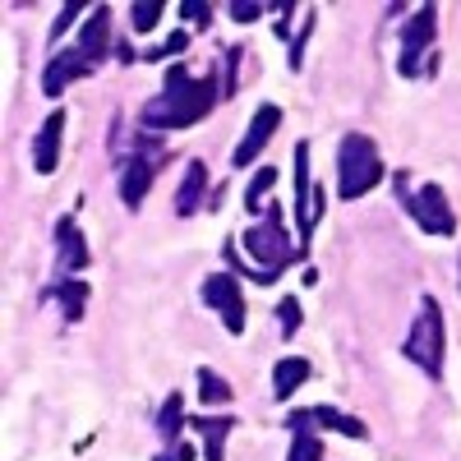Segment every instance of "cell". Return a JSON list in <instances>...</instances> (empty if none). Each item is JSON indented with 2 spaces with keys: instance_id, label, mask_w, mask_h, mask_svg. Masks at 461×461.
Returning a JSON list of instances; mask_svg holds the SVG:
<instances>
[{
  "instance_id": "ffe728a7",
  "label": "cell",
  "mask_w": 461,
  "mask_h": 461,
  "mask_svg": "<svg viewBox=\"0 0 461 461\" xmlns=\"http://www.w3.org/2000/svg\"><path fill=\"white\" fill-rule=\"evenodd\" d=\"M310 411H314V425H323V429H337L346 438H369V425L360 415H346L337 406H310Z\"/></svg>"
},
{
  "instance_id": "5bb4252c",
  "label": "cell",
  "mask_w": 461,
  "mask_h": 461,
  "mask_svg": "<svg viewBox=\"0 0 461 461\" xmlns=\"http://www.w3.org/2000/svg\"><path fill=\"white\" fill-rule=\"evenodd\" d=\"M286 429H291V452L286 461H328L323 456V438H319V425H314V411L300 406L286 415Z\"/></svg>"
},
{
  "instance_id": "d6986e66",
  "label": "cell",
  "mask_w": 461,
  "mask_h": 461,
  "mask_svg": "<svg viewBox=\"0 0 461 461\" xmlns=\"http://www.w3.org/2000/svg\"><path fill=\"white\" fill-rule=\"evenodd\" d=\"M310 378H314V365L304 360V356H282V360L273 365V397H277V402H291L295 388H304Z\"/></svg>"
},
{
  "instance_id": "4dcf8cb0",
  "label": "cell",
  "mask_w": 461,
  "mask_h": 461,
  "mask_svg": "<svg viewBox=\"0 0 461 461\" xmlns=\"http://www.w3.org/2000/svg\"><path fill=\"white\" fill-rule=\"evenodd\" d=\"M263 10L267 5H258V0H236V5H230V19H236V23H254V19H263Z\"/></svg>"
},
{
  "instance_id": "277c9868",
  "label": "cell",
  "mask_w": 461,
  "mask_h": 461,
  "mask_svg": "<svg viewBox=\"0 0 461 461\" xmlns=\"http://www.w3.org/2000/svg\"><path fill=\"white\" fill-rule=\"evenodd\" d=\"M402 356L415 365V369H425V378H443V356H447V328H443V310H438V300L434 295H420V310L411 319V332L402 341Z\"/></svg>"
},
{
  "instance_id": "9a60e30c",
  "label": "cell",
  "mask_w": 461,
  "mask_h": 461,
  "mask_svg": "<svg viewBox=\"0 0 461 461\" xmlns=\"http://www.w3.org/2000/svg\"><path fill=\"white\" fill-rule=\"evenodd\" d=\"M208 162L203 158H194L185 167V176H180V189H176V217H194L199 208H208L203 199H208Z\"/></svg>"
},
{
  "instance_id": "52a82bcc",
  "label": "cell",
  "mask_w": 461,
  "mask_h": 461,
  "mask_svg": "<svg viewBox=\"0 0 461 461\" xmlns=\"http://www.w3.org/2000/svg\"><path fill=\"white\" fill-rule=\"evenodd\" d=\"M434 37H438V5L411 10V19H406L402 32H397V47H402L397 69H402V79H420V74H429L425 56L434 51Z\"/></svg>"
},
{
  "instance_id": "f1b7e54d",
  "label": "cell",
  "mask_w": 461,
  "mask_h": 461,
  "mask_svg": "<svg viewBox=\"0 0 461 461\" xmlns=\"http://www.w3.org/2000/svg\"><path fill=\"white\" fill-rule=\"evenodd\" d=\"M180 19H189L194 28H208L212 23V5L208 0H180Z\"/></svg>"
},
{
  "instance_id": "7402d4cb",
  "label": "cell",
  "mask_w": 461,
  "mask_h": 461,
  "mask_svg": "<svg viewBox=\"0 0 461 461\" xmlns=\"http://www.w3.org/2000/svg\"><path fill=\"white\" fill-rule=\"evenodd\" d=\"M230 397H236V388H230V383L217 374V369H199V402L203 406H230Z\"/></svg>"
},
{
  "instance_id": "3957f363",
  "label": "cell",
  "mask_w": 461,
  "mask_h": 461,
  "mask_svg": "<svg viewBox=\"0 0 461 461\" xmlns=\"http://www.w3.org/2000/svg\"><path fill=\"white\" fill-rule=\"evenodd\" d=\"M388 180V167H383V152L369 134L351 130L341 143H337V194L351 203V199H365L369 189H378Z\"/></svg>"
},
{
  "instance_id": "7c38bea8",
  "label": "cell",
  "mask_w": 461,
  "mask_h": 461,
  "mask_svg": "<svg viewBox=\"0 0 461 461\" xmlns=\"http://www.w3.org/2000/svg\"><path fill=\"white\" fill-rule=\"evenodd\" d=\"M97 65L88 60V56H79V47H65V51H56L51 60H47V69H42V93L56 102L69 84H79V79H88Z\"/></svg>"
},
{
  "instance_id": "f546056e",
  "label": "cell",
  "mask_w": 461,
  "mask_h": 461,
  "mask_svg": "<svg viewBox=\"0 0 461 461\" xmlns=\"http://www.w3.org/2000/svg\"><path fill=\"white\" fill-rule=\"evenodd\" d=\"M84 10H88V5H79V0H74V5H65V10L51 19V47H56V37H65V32L74 28V19H79Z\"/></svg>"
},
{
  "instance_id": "4316f807",
  "label": "cell",
  "mask_w": 461,
  "mask_h": 461,
  "mask_svg": "<svg viewBox=\"0 0 461 461\" xmlns=\"http://www.w3.org/2000/svg\"><path fill=\"white\" fill-rule=\"evenodd\" d=\"M277 328H282L286 341L300 332V300H295V295H282V304H277Z\"/></svg>"
},
{
  "instance_id": "484cf974",
  "label": "cell",
  "mask_w": 461,
  "mask_h": 461,
  "mask_svg": "<svg viewBox=\"0 0 461 461\" xmlns=\"http://www.w3.org/2000/svg\"><path fill=\"white\" fill-rule=\"evenodd\" d=\"M185 47H189V32H171L167 42H162V47H152L143 60H152V65H167V60H171V65H176V56H180Z\"/></svg>"
},
{
  "instance_id": "30bf717a",
  "label": "cell",
  "mask_w": 461,
  "mask_h": 461,
  "mask_svg": "<svg viewBox=\"0 0 461 461\" xmlns=\"http://www.w3.org/2000/svg\"><path fill=\"white\" fill-rule=\"evenodd\" d=\"M84 267H93L88 236L79 230V217H74V212H65V217H56V277L84 273Z\"/></svg>"
},
{
  "instance_id": "cb8c5ba5",
  "label": "cell",
  "mask_w": 461,
  "mask_h": 461,
  "mask_svg": "<svg viewBox=\"0 0 461 461\" xmlns=\"http://www.w3.org/2000/svg\"><path fill=\"white\" fill-rule=\"evenodd\" d=\"M273 185H277V167H263V171L245 185V208H249V212H263V208H267L263 199H267V189H273Z\"/></svg>"
},
{
  "instance_id": "e0dca14e",
  "label": "cell",
  "mask_w": 461,
  "mask_h": 461,
  "mask_svg": "<svg viewBox=\"0 0 461 461\" xmlns=\"http://www.w3.org/2000/svg\"><path fill=\"white\" fill-rule=\"evenodd\" d=\"M47 295H56L65 323H79V319H84V310H88L93 282H88V277H56V282L47 286Z\"/></svg>"
},
{
  "instance_id": "7a4b0ae2",
  "label": "cell",
  "mask_w": 461,
  "mask_h": 461,
  "mask_svg": "<svg viewBox=\"0 0 461 461\" xmlns=\"http://www.w3.org/2000/svg\"><path fill=\"white\" fill-rule=\"evenodd\" d=\"M240 249L254 258V282H258V286H273V282L286 273V267H291L295 258H304L300 240H295V236H286V221H282L277 199L263 208V217H258L254 226H245V230H240Z\"/></svg>"
},
{
  "instance_id": "ba28073f",
  "label": "cell",
  "mask_w": 461,
  "mask_h": 461,
  "mask_svg": "<svg viewBox=\"0 0 461 461\" xmlns=\"http://www.w3.org/2000/svg\"><path fill=\"white\" fill-rule=\"evenodd\" d=\"M203 304L212 314H221V328L230 337H240L245 332V295H240V277L236 273H212L203 277Z\"/></svg>"
},
{
  "instance_id": "8992f818",
  "label": "cell",
  "mask_w": 461,
  "mask_h": 461,
  "mask_svg": "<svg viewBox=\"0 0 461 461\" xmlns=\"http://www.w3.org/2000/svg\"><path fill=\"white\" fill-rule=\"evenodd\" d=\"M291 176H295V240H300V249L310 254V245H314V230H319V221H323V189H319V180L310 176V143H295V152H291Z\"/></svg>"
},
{
  "instance_id": "83f0119b",
  "label": "cell",
  "mask_w": 461,
  "mask_h": 461,
  "mask_svg": "<svg viewBox=\"0 0 461 461\" xmlns=\"http://www.w3.org/2000/svg\"><path fill=\"white\" fill-rule=\"evenodd\" d=\"M240 56H245L240 47H230V51H226V79H221V97H236V93H240Z\"/></svg>"
},
{
  "instance_id": "8fae6325",
  "label": "cell",
  "mask_w": 461,
  "mask_h": 461,
  "mask_svg": "<svg viewBox=\"0 0 461 461\" xmlns=\"http://www.w3.org/2000/svg\"><path fill=\"white\" fill-rule=\"evenodd\" d=\"M158 171H162V162L139 158V152H125V158H121V180H115V189H121V203L130 212L143 208V199H148L152 180H158Z\"/></svg>"
},
{
  "instance_id": "603a6c76",
  "label": "cell",
  "mask_w": 461,
  "mask_h": 461,
  "mask_svg": "<svg viewBox=\"0 0 461 461\" xmlns=\"http://www.w3.org/2000/svg\"><path fill=\"white\" fill-rule=\"evenodd\" d=\"M314 23H319V14L310 10V14H304V23H300V32L291 37V47H286V65H291V74H300V69H304V51H310Z\"/></svg>"
},
{
  "instance_id": "4fadbf2b",
  "label": "cell",
  "mask_w": 461,
  "mask_h": 461,
  "mask_svg": "<svg viewBox=\"0 0 461 461\" xmlns=\"http://www.w3.org/2000/svg\"><path fill=\"white\" fill-rule=\"evenodd\" d=\"M65 106H56L42 125H37V134H32V171L37 176H51L56 167H60V143H65Z\"/></svg>"
},
{
  "instance_id": "836d02e7",
  "label": "cell",
  "mask_w": 461,
  "mask_h": 461,
  "mask_svg": "<svg viewBox=\"0 0 461 461\" xmlns=\"http://www.w3.org/2000/svg\"><path fill=\"white\" fill-rule=\"evenodd\" d=\"M456 291H461V254H456Z\"/></svg>"
},
{
  "instance_id": "d6a6232c",
  "label": "cell",
  "mask_w": 461,
  "mask_h": 461,
  "mask_svg": "<svg viewBox=\"0 0 461 461\" xmlns=\"http://www.w3.org/2000/svg\"><path fill=\"white\" fill-rule=\"evenodd\" d=\"M115 60H121V65H130V60H143V56L130 47V37H125V42H115Z\"/></svg>"
},
{
  "instance_id": "6da1fadb",
  "label": "cell",
  "mask_w": 461,
  "mask_h": 461,
  "mask_svg": "<svg viewBox=\"0 0 461 461\" xmlns=\"http://www.w3.org/2000/svg\"><path fill=\"white\" fill-rule=\"evenodd\" d=\"M221 102V88L212 74H189V65H167V84L158 97H148L139 111V125L152 134H167V130H194L199 121H208L212 106Z\"/></svg>"
},
{
  "instance_id": "44dd1931",
  "label": "cell",
  "mask_w": 461,
  "mask_h": 461,
  "mask_svg": "<svg viewBox=\"0 0 461 461\" xmlns=\"http://www.w3.org/2000/svg\"><path fill=\"white\" fill-rule=\"evenodd\" d=\"M185 425H189V420H185V397H180V393H167V402H162V411H158V434H162V443L176 447Z\"/></svg>"
},
{
  "instance_id": "1f68e13d",
  "label": "cell",
  "mask_w": 461,
  "mask_h": 461,
  "mask_svg": "<svg viewBox=\"0 0 461 461\" xmlns=\"http://www.w3.org/2000/svg\"><path fill=\"white\" fill-rule=\"evenodd\" d=\"M158 461H194V447H189V443H176L171 452H162Z\"/></svg>"
},
{
  "instance_id": "ac0fdd59",
  "label": "cell",
  "mask_w": 461,
  "mask_h": 461,
  "mask_svg": "<svg viewBox=\"0 0 461 461\" xmlns=\"http://www.w3.org/2000/svg\"><path fill=\"white\" fill-rule=\"evenodd\" d=\"M79 56H88L93 65H102L106 60V47H111V5H97L93 10V19L84 23V32H79Z\"/></svg>"
},
{
  "instance_id": "9c48e42d",
  "label": "cell",
  "mask_w": 461,
  "mask_h": 461,
  "mask_svg": "<svg viewBox=\"0 0 461 461\" xmlns=\"http://www.w3.org/2000/svg\"><path fill=\"white\" fill-rule=\"evenodd\" d=\"M282 121H286V115H282V106H277V102H263V106H254L245 139L236 143V152H230V167H236V171L254 167V162L263 158V148L273 143V134L282 130Z\"/></svg>"
},
{
  "instance_id": "2e32d148",
  "label": "cell",
  "mask_w": 461,
  "mask_h": 461,
  "mask_svg": "<svg viewBox=\"0 0 461 461\" xmlns=\"http://www.w3.org/2000/svg\"><path fill=\"white\" fill-rule=\"evenodd\" d=\"M240 420L236 415H194L189 429L203 438V461H226V438L236 434Z\"/></svg>"
},
{
  "instance_id": "d4e9b609",
  "label": "cell",
  "mask_w": 461,
  "mask_h": 461,
  "mask_svg": "<svg viewBox=\"0 0 461 461\" xmlns=\"http://www.w3.org/2000/svg\"><path fill=\"white\" fill-rule=\"evenodd\" d=\"M162 14H167V5H158V0H139V5H130V28L134 32H152Z\"/></svg>"
},
{
  "instance_id": "5b68a950",
  "label": "cell",
  "mask_w": 461,
  "mask_h": 461,
  "mask_svg": "<svg viewBox=\"0 0 461 461\" xmlns=\"http://www.w3.org/2000/svg\"><path fill=\"white\" fill-rule=\"evenodd\" d=\"M393 189H397V203L411 212V221L425 230V236H456V212H452V203H447V194H443V185H434V180H425V185H415L406 171H397L393 176Z\"/></svg>"
}]
</instances>
